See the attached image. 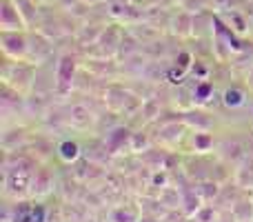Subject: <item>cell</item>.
Here are the masks:
<instances>
[{
	"label": "cell",
	"mask_w": 253,
	"mask_h": 222,
	"mask_svg": "<svg viewBox=\"0 0 253 222\" xmlns=\"http://www.w3.org/2000/svg\"><path fill=\"white\" fill-rule=\"evenodd\" d=\"M80 2H84V4H93V2H98V0H80Z\"/></svg>",
	"instance_id": "10"
},
{
	"label": "cell",
	"mask_w": 253,
	"mask_h": 222,
	"mask_svg": "<svg viewBox=\"0 0 253 222\" xmlns=\"http://www.w3.org/2000/svg\"><path fill=\"white\" fill-rule=\"evenodd\" d=\"M58 153H60V158L65 162H71V160H76V158L80 156V149H78V144L76 142L67 140V142H62L60 147H58Z\"/></svg>",
	"instance_id": "5"
},
{
	"label": "cell",
	"mask_w": 253,
	"mask_h": 222,
	"mask_svg": "<svg viewBox=\"0 0 253 222\" xmlns=\"http://www.w3.org/2000/svg\"><path fill=\"white\" fill-rule=\"evenodd\" d=\"M0 27L2 31H22L27 27L16 0H0Z\"/></svg>",
	"instance_id": "1"
},
{
	"label": "cell",
	"mask_w": 253,
	"mask_h": 222,
	"mask_svg": "<svg viewBox=\"0 0 253 222\" xmlns=\"http://www.w3.org/2000/svg\"><path fill=\"white\" fill-rule=\"evenodd\" d=\"M74 58H69V56H65L60 60V65H58V85L60 87H67L69 85V80H71V76H74Z\"/></svg>",
	"instance_id": "3"
},
{
	"label": "cell",
	"mask_w": 253,
	"mask_h": 222,
	"mask_svg": "<svg viewBox=\"0 0 253 222\" xmlns=\"http://www.w3.org/2000/svg\"><path fill=\"white\" fill-rule=\"evenodd\" d=\"M114 220H123V222H135V218H131L129 214H125V211H116L114 214Z\"/></svg>",
	"instance_id": "9"
},
{
	"label": "cell",
	"mask_w": 253,
	"mask_h": 222,
	"mask_svg": "<svg viewBox=\"0 0 253 222\" xmlns=\"http://www.w3.org/2000/svg\"><path fill=\"white\" fill-rule=\"evenodd\" d=\"M209 93H211V85H209V83H202V85H198V87H196L193 96H196V100H198V102H205Z\"/></svg>",
	"instance_id": "7"
},
{
	"label": "cell",
	"mask_w": 253,
	"mask_h": 222,
	"mask_svg": "<svg viewBox=\"0 0 253 222\" xmlns=\"http://www.w3.org/2000/svg\"><path fill=\"white\" fill-rule=\"evenodd\" d=\"M209 142H211L209 135H196V144L200 149H207V147H209Z\"/></svg>",
	"instance_id": "8"
},
{
	"label": "cell",
	"mask_w": 253,
	"mask_h": 222,
	"mask_svg": "<svg viewBox=\"0 0 253 222\" xmlns=\"http://www.w3.org/2000/svg\"><path fill=\"white\" fill-rule=\"evenodd\" d=\"M247 102V93L242 91V89H227L224 91V105L231 107V109H236V107H242Z\"/></svg>",
	"instance_id": "4"
},
{
	"label": "cell",
	"mask_w": 253,
	"mask_h": 222,
	"mask_svg": "<svg viewBox=\"0 0 253 222\" xmlns=\"http://www.w3.org/2000/svg\"><path fill=\"white\" fill-rule=\"evenodd\" d=\"M251 78H253V74H251ZM251 85H253V80H251Z\"/></svg>",
	"instance_id": "11"
},
{
	"label": "cell",
	"mask_w": 253,
	"mask_h": 222,
	"mask_svg": "<svg viewBox=\"0 0 253 222\" xmlns=\"http://www.w3.org/2000/svg\"><path fill=\"white\" fill-rule=\"evenodd\" d=\"M16 4H18V9H20L25 22L31 25V22L36 20V2L34 0H16Z\"/></svg>",
	"instance_id": "6"
},
{
	"label": "cell",
	"mask_w": 253,
	"mask_h": 222,
	"mask_svg": "<svg viewBox=\"0 0 253 222\" xmlns=\"http://www.w3.org/2000/svg\"><path fill=\"white\" fill-rule=\"evenodd\" d=\"M2 51L11 58L27 53V38L22 31H2Z\"/></svg>",
	"instance_id": "2"
}]
</instances>
